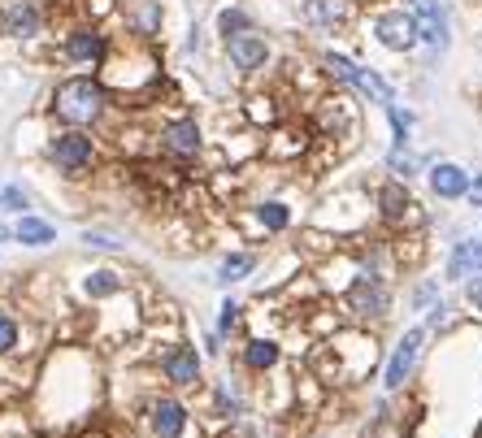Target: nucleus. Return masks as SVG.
Instances as JSON below:
<instances>
[{
    "label": "nucleus",
    "mask_w": 482,
    "mask_h": 438,
    "mask_svg": "<svg viewBox=\"0 0 482 438\" xmlns=\"http://www.w3.org/2000/svg\"><path fill=\"white\" fill-rule=\"evenodd\" d=\"M157 57L148 48V35H131L126 44L118 48H104L101 57V87L104 92H143L157 83Z\"/></svg>",
    "instance_id": "f257e3e1"
},
{
    "label": "nucleus",
    "mask_w": 482,
    "mask_h": 438,
    "mask_svg": "<svg viewBox=\"0 0 482 438\" xmlns=\"http://www.w3.org/2000/svg\"><path fill=\"white\" fill-rule=\"evenodd\" d=\"M109 109V92L101 87V79H65L53 92V113L65 126H96Z\"/></svg>",
    "instance_id": "f03ea898"
},
{
    "label": "nucleus",
    "mask_w": 482,
    "mask_h": 438,
    "mask_svg": "<svg viewBox=\"0 0 482 438\" xmlns=\"http://www.w3.org/2000/svg\"><path fill=\"white\" fill-rule=\"evenodd\" d=\"M48 157L57 161L65 174H74V179H79L83 170H92V161H96V143H92V135H83L79 126H74V131H65V135L53 140Z\"/></svg>",
    "instance_id": "7ed1b4c3"
},
{
    "label": "nucleus",
    "mask_w": 482,
    "mask_h": 438,
    "mask_svg": "<svg viewBox=\"0 0 482 438\" xmlns=\"http://www.w3.org/2000/svg\"><path fill=\"white\" fill-rule=\"evenodd\" d=\"M374 40L382 48H391V53H408L413 44H418V22L408 9H387L374 18Z\"/></svg>",
    "instance_id": "20e7f679"
},
{
    "label": "nucleus",
    "mask_w": 482,
    "mask_h": 438,
    "mask_svg": "<svg viewBox=\"0 0 482 438\" xmlns=\"http://www.w3.org/2000/svg\"><path fill=\"white\" fill-rule=\"evenodd\" d=\"M40 26L44 14L35 0H9L0 9V35H9V40H31V35H40Z\"/></svg>",
    "instance_id": "39448f33"
},
{
    "label": "nucleus",
    "mask_w": 482,
    "mask_h": 438,
    "mask_svg": "<svg viewBox=\"0 0 482 438\" xmlns=\"http://www.w3.org/2000/svg\"><path fill=\"white\" fill-rule=\"evenodd\" d=\"M161 148L170 152V157L179 161H192L196 152H201V126L192 118H174L161 126Z\"/></svg>",
    "instance_id": "423d86ee"
},
{
    "label": "nucleus",
    "mask_w": 482,
    "mask_h": 438,
    "mask_svg": "<svg viewBox=\"0 0 482 438\" xmlns=\"http://www.w3.org/2000/svg\"><path fill=\"white\" fill-rule=\"evenodd\" d=\"M104 48H109V40L101 35V26H96V22H87V26H74V31L65 35V57L79 61V65H101Z\"/></svg>",
    "instance_id": "0eeeda50"
},
{
    "label": "nucleus",
    "mask_w": 482,
    "mask_h": 438,
    "mask_svg": "<svg viewBox=\"0 0 482 438\" xmlns=\"http://www.w3.org/2000/svg\"><path fill=\"white\" fill-rule=\"evenodd\" d=\"M348 308H352L357 317H382V313L391 308V296H387V287H382L379 278H357L352 291H348Z\"/></svg>",
    "instance_id": "6e6552de"
},
{
    "label": "nucleus",
    "mask_w": 482,
    "mask_h": 438,
    "mask_svg": "<svg viewBox=\"0 0 482 438\" xmlns=\"http://www.w3.org/2000/svg\"><path fill=\"white\" fill-rule=\"evenodd\" d=\"M226 53H231V61H235V70H261L265 61H270V44H265V35H257V31H243V35H231L226 40Z\"/></svg>",
    "instance_id": "1a4fd4ad"
},
{
    "label": "nucleus",
    "mask_w": 482,
    "mask_h": 438,
    "mask_svg": "<svg viewBox=\"0 0 482 438\" xmlns=\"http://www.w3.org/2000/svg\"><path fill=\"white\" fill-rule=\"evenodd\" d=\"M418 347H422V330H408L400 339V347L391 352V360H387V386L391 391H400L404 378L413 374V365H418Z\"/></svg>",
    "instance_id": "9d476101"
},
{
    "label": "nucleus",
    "mask_w": 482,
    "mask_h": 438,
    "mask_svg": "<svg viewBox=\"0 0 482 438\" xmlns=\"http://www.w3.org/2000/svg\"><path fill=\"white\" fill-rule=\"evenodd\" d=\"M161 369H165V378L174 382V386H196V378H201V356H196V347H170V352L161 356Z\"/></svg>",
    "instance_id": "9b49d317"
},
{
    "label": "nucleus",
    "mask_w": 482,
    "mask_h": 438,
    "mask_svg": "<svg viewBox=\"0 0 482 438\" xmlns=\"http://www.w3.org/2000/svg\"><path fill=\"white\" fill-rule=\"evenodd\" d=\"M430 187H435V196L457 200L469 191V174H465L461 165H452V161H439V165L430 170Z\"/></svg>",
    "instance_id": "f8f14e48"
},
{
    "label": "nucleus",
    "mask_w": 482,
    "mask_h": 438,
    "mask_svg": "<svg viewBox=\"0 0 482 438\" xmlns=\"http://www.w3.org/2000/svg\"><path fill=\"white\" fill-rule=\"evenodd\" d=\"M182 430H187L182 404H174V399H157V404H152V434L157 438H179Z\"/></svg>",
    "instance_id": "ddd939ff"
},
{
    "label": "nucleus",
    "mask_w": 482,
    "mask_h": 438,
    "mask_svg": "<svg viewBox=\"0 0 482 438\" xmlns=\"http://www.w3.org/2000/svg\"><path fill=\"white\" fill-rule=\"evenodd\" d=\"M348 87H357L361 96H369L374 104H382V109H391V104H396V92H391V83H382L374 70H361V65H352V79H348Z\"/></svg>",
    "instance_id": "4468645a"
},
{
    "label": "nucleus",
    "mask_w": 482,
    "mask_h": 438,
    "mask_svg": "<svg viewBox=\"0 0 482 438\" xmlns=\"http://www.w3.org/2000/svg\"><path fill=\"white\" fill-rule=\"evenodd\" d=\"M448 274H452V278H474V274H482V243H457V252L448 260Z\"/></svg>",
    "instance_id": "2eb2a0df"
},
{
    "label": "nucleus",
    "mask_w": 482,
    "mask_h": 438,
    "mask_svg": "<svg viewBox=\"0 0 482 438\" xmlns=\"http://www.w3.org/2000/svg\"><path fill=\"white\" fill-rule=\"evenodd\" d=\"M379 204H382V218L387 221H404L408 218V209H413V200L404 191V182H387L379 191Z\"/></svg>",
    "instance_id": "dca6fc26"
},
{
    "label": "nucleus",
    "mask_w": 482,
    "mask_h": 438,
    "mask_svg": "<svg viewBox=\"0 0 482 438\" xmlns=\"http://www.w3.org/2000/svg\"><path fill=\"white\" fill-rule=\"evenodd\" d=\"M14 235H18V243H31V248H44V243L57 239V230L40 218H22L18 226H14Z\"/></svg>",
    "instance_id": "f3484780"
},
{
    "label": "nucleus",
    "mask_w": 482,
    "mask_h": 438,
    "mask_svg": "<svg viewBox=\"0 0 482 438\" xmlns=\"http://www.w3.org/2000/svg\"><path fill=\"white\" fill-rule=\"evenodd\" d=\"M218 31L226 35V40H231V35H243V31H252V14H248V9H240V5H231V9H221Z\"/></svg>",
    "instance_id": "a211bd4d"
},
{
    "label": "nucleus",
    "mask_w": 482,
    "mask_h": 438,
    "mask_svg": "<svg viewBox=\"0 0 482 438\" xmlns=\"http://www.w3.org/2000/svg\"><path fill=\"white\" fill-rule=\"evenodd\" d=\"M243 360H248L252 369H270V365L279 360V347H274L270 339H252L248 343V352H243Z\"/></svg>",
    "instance_id": "6ab92c4d"
},
{
    "label": "nucleus",
    "mask_w": 482,
    "mask_h": 438,
    "mask_svg": "<svg viewBox=\"0 0 482 438\" xmlns=\"http://www.w3.org/2000/svg\"><path fill=\"white\" fill-rule=\"evenodd\" d=\"M113 291H122V278L113 274V269H96L92 278H87V296H113Z\"/></svg>",
    "instance_id": "aec40b11"
},
{
    "label": "nucleus",
    "mask_w": 482,
    "mask_h": 438,
    "mask_svg": "<svg viewBox=\"0 0 482 438\" xmlns=\"http://www.w3.org/2000/svg\"><path fill=\"white\" fill-rule=\"evenodd\" d=\"M218 408L226 413V417H240L243 399H240V386H235V382H221L218 386Z\"/></svg>",
    "instance_id": "412c9836"
},
{
    "label": "nucleus",
    "mask_w": 482,
    "mask_h": 438,
    "mask_svg": "<svg viewBox=\"0 0 482 438\" xmlns=\"http://www.w3.org/2000/svg\"><path fill=\"white\" fill-rule=\"evenodd\" d=\"M257 218H261L265 230H287V221H291V213L282 209V204H261L257 209Z\"/></svg>",
    "instance_id": "4be33fe9"
},
{
    "label": "nucleus",
    "mask_w": 482,
    "mask_h": 438,
    "mask_svg": "<svg viewBox=\"0 0 482 438\" xmlns=\"http://www.w3.org/2000/svg\"><path fill=\"white\" fill-rule=\"evenodd\" d=\"M248 269H252V257H226V260H221V269H218V278L235 282V278H243Z\"/></svg>",
    "instance_id": "5701e85b"
},
{
    "label": "nucleus",
    "mask_w": 482,
    "mask_h": 438,
    "mask_svg": "<svg viewBox=\"0 0 482 438\" xmlns=\"http://www.w3.org/2000/svg\"><path fill=\"white\" fill-rule=\"evenodd\" d=\"M0 204H5V209H14V213H22V209L31 204V196H26L22 187H5V191H0Z\"/></svg>",
    "instance_id": "b1692460"
},
{
    "label": "nucleus",
    "mask_w": 482,
    "mask_h": 438,
    "mask_svg": "<svg viewBox=\"0 0 482 438\" xmlns=\"http://www.w3.org/2000/svg\"><path fill=\"white\" fill-rule=\"evenodd\" d=\"M83 243H87V248H104V252L122 248V243L113 239V235H104V230H87V235H83Z\"/></svg>",
    "instance_id": "393cba45"
},
{
    "label": "nucleus",
    "mask_w": 482,
    "mask_h": 438,
    "mask_svg": "<svg viewBox=\"0 0 482 438\" xmlns=\"http://www.w3.org/2000/svg\"><path fill=\"white\" fill-rule=\"evenodd\" d=\"M14 343H18V326L9 317H0V352H9Z\"/></svg>",
    "instance_id": "a878e982"
},
{
    "label": "nucleus",
    "mask_w": 482,
    "mask_h": 438,
    "mask_svg": "<svg viewBox=\"0 0 482 438\" xmlns=\"http://www.w3.org/2000/svg\"><path fill=\"white\" fill-rule=\"evenodd\" d=\"M387 165H391V174H404V179H408V174H413V161L404 157L400 148H396V152H391V157H387Z\"/></svg>",
    "instance_id": "bb28decb"
},
{
    "label": "nucleus",
    "mask_w": 482,
    "mask_h": 438,
    "mask_svg": "<svg viewBox=\"0 0 482 438\" xmlns=\"http://www.w3.org/2000/svg\"><path fill=\"white\" fill-rule=\"evenodd\" d=\"M469 304L482 313V274H474V282H469Z\"/></svg>",
    "instance_id": "cd10ccee"
},
{
    "label": "nucleus",
    "mask_w": 482,
    "mask_h": 438,
    "mask_svg": "<svg viewBox=\"0 0 482 438\" xmlns=\"http://www.w3.org/2000/svg\"><path fill=\"white\" fill-rule=\"evenodd\" d=\"M430 9H439V0H408V14H430Z\"/></svg>",
    "instance_id": "c85d7f7f"
},
{
    "label": "nucleus",
    "mask_w": 482,
    "mask_h": 438,
    "mask_svg": "<svg viewBox=\"0 0 482 438\" xmlns=\"http://www.w3.org/2000/svg\"><path fill=\"white\" fill-rule=\"evenodd\" d=\"M465 196H469V200H474V204H478V209H482V174H478V179H474V182H469V191H465Z\"/></svg>",
    "instance_id": "c756f323"
},
{
    "label": "nucleus",
    "mask_w": 482,
    "mask_h": 438,
    "mask_svg": "<svg viewBox=\"0 0 482 438\" xmlns=\"http://www.w3.org/2000/svg\"><path fill=\"white\" fill-rule=\"evenodd\" d=\"M235 313H240L235 304H226V308H221V330H231V326H235Z\"/></svg>",
    "instance_id": "7c9ffc66"
},
{
    "label": "nucleus",
    "mask_w": 482,
    "mask_h": 438,
    "mask_svg": "<svg viewBox=\"0 0 482 438\" xmlns=\"http://www.w3.org/2000/svg\"><path fill=\"white\" fill-rule=\"evenodd\" d=\"M5 235H9V230H5V226H0V239H5Z\"/></svg>",
    "instance_id": "2f4dec72"
}]
</instances>
